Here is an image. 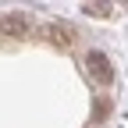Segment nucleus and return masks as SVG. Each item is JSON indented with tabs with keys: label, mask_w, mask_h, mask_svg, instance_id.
<instances>
[{
	"label": "nucleus",
	"mask_w": 128,
	"mask_h": 128,
	"mask_svg": "<svg viewBox=\"0 0 128 128\" xmlns=\"http://www.w3.org/2000/svg\"><path fill=\"white\" fill-rule=\"evenodd\" d=\"M86 68H89V75L96 78V82H103V86H110V82H114V68H110V60H107V54H100V50H92V54L86 57Z\"/></svg>",
	"instance_id": "1"
},
{
	"label": "nucleus",
	"mask_w": 128,
	"mask_h": 128,
	"mask_svg": "<svg viewBox=\"0 0 128 128\" xmlns=\"http://www.w3.org/2000/svg\"><path fill=\"white\" fill-rule=\"evenodd\" d=\"M0 28L7 32V36H18V39H25L28 32H32V18H28V14H22V11H11V14H4Z\"/></svg>",
	"instance_id": "2"
},
{
	"label": "nucleus",
	"mask_w": 128,
	"mask_h": 128,
	"mask_svg": "<svg viewBox=\"0 0 128 128\" xmlns=\"http://www.w3.org/2000/svg\"><path fill=\"white\" fill-rule=\"evenodd\" d=\"M50 32H54V43L57 46H71V39H75L71 36V25H54Z\"/></svg>",
	"instance_id": "3"
},
{
	"label": "nucleus",
	"mask_w": 128,
	"mask_h": 128,
	"mask_svg": "<svg viewBox=\"0 0 128 128\" xmlns=\"http://www.w3.org/2000/svg\"><path fill=\"white\" fill-rule=\"evenodd\" d=\"M107 7H110V4H89L86 11H89V14H107Z\"/></svg>",
	"instance_id": "4"
}]
</instances>
